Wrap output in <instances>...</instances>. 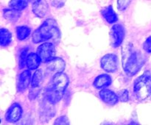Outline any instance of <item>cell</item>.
Listing matches in <instances>:
<instances>
[{"label": "cell", "instance_id": "cell-12", "mask_svg": "<svg viewBox=\"0 0 151 125\" xmlns=\"http://www.w3.org/2000/svg\"><path fill=\"white\" fill-rule=\"evenodd\" d=\"M32 12L39 18H44L48 11V4L45 0H35L32 4Z\"/></svg>", "mask_w": 151, "mask_h": 125}, {"label": "cell", "instance_id": "cell-5", "mask_svg": "<svg viewBox=\"0 0 151 125\" xmlns=\"http://www.w3.org/2000/svg\"><path fill=\"white\" fill-rule=\"evenodd\" d=\"M100 65L103 70L109 73L116 71L119 66V60L116 54H107L102 57Z\"/></svg>", "mask_w": 151, "mask_h": 125}, {"label": "cell", "instance_id": "cell-21", "mask_svg": "<svg viewBox=\"0 0 151 125\" xmlns=\"http://www.w3.org/2000/svg\"><path fill=\"white\" fill-rule=\"evenodd\" d=\"M27 52V50L24 49L19 56V68L20 69H23L25 66H27V59L28 57Z\"/></svg>", "mask_w": 151, "mask_h": 125}, {"label": "cell", "instance_id": "cell-9", "mask_svg": "<svg viewBox=\"0 0 151 125\" xmlns=\"http://www.w3.org/2000/svg\"><path fill=\"white\" fill-rule=\"evenodd\" d=\"M112 46L114 48L119 46L123 41L125 37V29L120 24H115L111 28Z\"/></svg>", "mask_w": 151, "mask_h": 125}, {"label": "cell", "instance_id": "cell-7", "mask_svg": "<svg viewBox=\"0 0 151 125\" xmlns=\"http://www.w3.org/2000/svg\"><path fill=\"white\" fill-rule=\"evenodd\" d=\"M43 74L41 71L37 70L33 74L31 82L30 89L29 93V98L31 100H33L37 98L41 91V85L42 83Z\"/></svg>", "mask_w": 151, "mask_h": 125}, {"label": "cell", "instance_id": "cell-1", "mask_svg": "<svg viewBox=\"0 0 151 125\" xmlns=\"http://www.w3.org/2000/svg\"><path fill=\"white\" fill-rule=\"evenodd\" d=\"M145 59L132 45H127L122 51V66L128 76H134L145 64Z\"/></svg>", "mask_w": 151, "mask_h": 125}, {"label": "cell", "instance_id": "cell-24", "mask_svg": "<svg viewBox=\"0 0 151 125\" xmlns=\"http://www.w3.org/2000/svg\"><path fill=\"white\" fill-rule=\"evenodd\" d=\"M118 96H119V100L121 101H123V102L128 101V99H129V97H128V91L127 90H122V91H121L119 93Z\"/></svg>", "mask_w": 151, "mask_h": 125}, {"label": "cell", "instance_id": "cell-2", "mask_svg": "<svg viewBox=\"0 0 151 125\" xmlns=\"http://www.w3.org/2000/svg\"><path fill=\"white\" fill-rule=\"evenodd\" d=\"M69 84V78L66 74L60 72L52 76L51 82L46 89L45 96L52 104H56L63 97Z\"/></svg>", "mask_w": 151, "mask_h": 125}, {"label": "cell", "instance_id": "cell-17", "mask_svg": "<svg viewBox=\"0 0 151 125\" xmlns=\"http://www.w3.org/2000/svg\"><path fill=\"white\" fill-rule=\"evenodd\" d=\"M3 15L7 20L11 22H16L20 17L21 13L19 10H15L13 8L4 9L3 10Z\"/></svg>", "mask_w": 151, "mask_h": 125}, {"label": "cell", "instance_id": "cell-15", "mask_svg": "<svg viewBox=\"0 0 151 125\" xmlns=\"http://www.w3.org/2000/svg\"><path fill=\"white\" fill-rule=\"evenodd\" d=\"M101 13L102 16L106 20V21L109 22V24L114 23V22H116L118 20L117 16H116V13L114 10L112 6L109 5L108 7H104L101 10Z\"/></svg>", "mask_w": 151, "mask_h": 125}, {"label": "cell", "instance_id": "cell-18", "mask_svg": "<svg viewBox=\"0 0 151 125\" xmlns=\"http://www.w3.org/2000/svg\"><path fill=\"white\" fill-rule=\"evenodd\" d=\"M12 35L7 29L1 28L0 30V44L1 46H7L11 43Z\"/></svg>", "mask_w": 151, "mask_h": 125}, {"label": "cell", "instance_id": "cell-14", "mask_svg": "<svg viewBox=\"0 0 151 125\" xmlns=\"http://www.w3.org/2000/svg\"><path fill=\"white\" fill-rule=\"evenodd\" d=\"M112 82L111 77L108 74H101L96 77V79L94 81V86L96 88H103L105 87H107L110 85Z\"/></svg>", "mask_w": 151, "mask_h": 125}, {"label": "cell", "instance_id": "cell-10", "mask_svg": "<svg viewBox=\"0 0 151 125\" xmlns=\"http://www.w3.org/2000/svg\"><path fill=\"white\" fill-rule=\"evenodd\" d=\"M22 114V108L20 104L14 103L10 107L5 115L6 120L10 123H15L20 119Z\"/></svg>", "mask_w": 151, "mask_h": 125}, {"label": "cell", "instance_id": "cell-8", "mask_svg": "<svg viewBox=\"0 0 151 125\" xmlns=\"http://www.w3.org/2000/svg\"><path fill=\"white\" fill-rule=\"evenodd\" d=\"M66 64L63 59L60 57H54L47 63V71L48 73L54 76L58 73H60L64 71Z\"/></svg>", "mask_w": 151, "mask_h": 125}, {"label": "cell", "instance_id": "cell-26", "mask_svg": "<svg viewBox=\"0 0 151 125\" xmlns=\"http://www.w3.org/2000/svg\"><path fill=\"white\" fill-rule=\"evenodd\" d=\"M66 1V0H50V2H51L52 5L57 7V8H59V7H61L64 5Z\"/></svg>", "mask_w": 151, "mask_h": 125}, {"label": "cell", "instance_id": "cell-23", "mask_svg": "<svg viewBox=\"0 0 151 125\" xmlns=\"http://www.w3.org/2000/svg\"><path fill=\"white\" fill-rule=\"evenodd\" d=\"M54 124H62V125H65V124H69V121L68 118L66 117V116H60V117L58 118L54 122Z\"/></svg>", "mask_w": 151, "mask_h": 125}, {"label": "cell", "instance_id": "cell-3", "mask_svg": "<svg viewBox=\"0 0 151 125\" xmlns=\"http://www.w3.org/2000/svg\"><path fill=\"white\" fill-rule=\"evenodd\" d=\"M60 30L58 24L54 19H47L32 33V41L35 44L48 41L50 39L58 41L60 39Z\"/></svg>", "mask_w": 151, "mask_h": 125}, {"label": "cell", "instance_id": "cell-13", "mask_svg": "<svg viewBox=\"0 0 151 125\" xmlns=\"http://www.w3.org/2000/svg\"><path fill=\"white\" fill-rule=\"evenodd\" d=\"M100 96L105 103L111 105L116 104L119 101V96L114 91L104 88L100 92Z\"/></svg>", "mask_w": 151, "mask_h": 125}, {"label": "cell", "instance_id": "cell-16", "mask_svg": "<svg viewBox=\"0 0 151 125\" xmlns=\"http://www.w3.org/2000/svg\"><path fill=\"white\" fill-rule=\"evenodd\" d=\"M41 60L38 54L36 53H30L28 54L27 59V66L29 70H35L38 69L40 66Z\"/></svg>", "mask_w": 151, "mask_h": 125}, {"label": "cell", "instance_id": "cell-11", "mask_svg": "<svg viewBox=\"0 0 151 125\" xmlns=\"http://www.w3.org/2000/svg\"><path fill=\"white\" fill-rule=\"evenodd\" d=\"M32 82L31 79V73L29 70H25L19 75L18 79L17 90L19 92H23L29 87V84Z\"/></svg>", "mask_w": 151, "mask_h": 125}, {"label": "cell", "instance_id": "cell-20", "mask_svg": "<svg viewBox=\"0 0 151 125\" xmlns=\"http://www.w3.org/2000/svg\"><path fill=\"white\" fill-rule=\"evenodd\" d=\"M31 32L30 28L27 27L26 26H19L16 28V35H17L18 39L20 41H23V40L26 39L28 36L29 35Z\"/></svg>", "mask_w": 151, "mask_h": 125}, {"label": "cell", "instance_id": "cell-22", "mask_svg": "<svg viewBox=\"0 0 151 125\" xmlns=\"http://www.w3.org/2000/svg\"><path fill=\"white\" fill-rule=\"evenodd\" d=\"M131 4V0H117V8L120 11L126 10Z\"/></svg>", "mask_w": 151, "mask_h": 125}, {"label": "cell", "instance_id": "cell-4", "mask_svg": "<svg viewBox=\"0 0 151 125\" xmlns=\"http://www.w3.org/2000/svg\"><path fill=\"white\" fill-rule=\"evenodd\" d=\"M134 93L136 98L140 101L151 95V76L149 72H145L137 78L134 83Z\"/></svg>", "mask_w": 151, "mask_h": 125}, {"label": "cell", "instance_id": "cell-19", "mask_svg": "<svg viewBox=\"0 0 151 125\" xmlns=\"http://www.w3.org/2000/svg\"><path fill=\"white\" fill-rule=\"evenodd\" d=\"M29 0H11L9 2L10 8L15 9L21 11L27 7Z\"/></svg>", "mask_w": 151, "mask_h": 125}, {"label": "cell", "instance_id": "cell-6", "mask_svg": "<svg viewBox=\"0 0 151 125\" xmlns=\"http://www.w3.org/2000/svg\"><path fill=\"white\" fill-rule=\"evenodd\" d=\"M37 54L41 58V62L47 63L55 57V49L51 43H44L38 46Z\"/></svg>", "mask_w": 151, "mask_h": 125}, {"label": "cell", "instance_id": "cell-25", "mask_svg": "<svg viewBox=\"0 0 151 125\" xmlns=\"http://www.w3.org/2000/svg\"><path fill=\"white\" fill-rule=\"evenodd\" d=\"M143 49L147 52L151 53V36L148 37L143 44Z\"/></svg>", "mask_w": 151, "mask_h": 125}]
</instances>
